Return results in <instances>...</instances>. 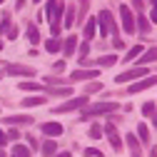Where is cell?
I'll return each instance as SVG.
<instances>
[{
	"label": "cell",
	"mask_w": 157,
	"mask_h": 157,
	"mask_svg": "<svg viewBox=\"0 0 157 157\" xmlns=\"http://www.w3.org/2000/svg\"><path fill=\"white\" fill-rule=\"evenodd\" d=\"M120 110V105L117 102H92V105H85L82 110H80V120L85 122V120H90V117H97V115H112V112H117Z\"/></svg>",
	"instance_id": "1"
},
{
	"label": "cell",
	"mask_w": 157,
	"mask_h": 157,
	"mask_svg": "<svg viewBox=\"0 0 157 157\" xmlns=\"http://www.w3.org/2000/svg\"><path fill=\"white\" fill-rule=\"evenodd\" d=\"M97 30H100L102 37H107L110 33H112V35L120 33L117 25H115V20H112V13H110V10H100V13H97Z\"/></svg>",
	"instance_id": "2"
},
{
	"label": "cell",
	"mask_w": 157,
	"mask_h": 157,
	"mask_svg": "<svg viewBox=\"0 0 157 157\" xmlns=\"http://www.w3.org/2000/svg\"><path fill=\"white\" fill-rule=\"evenodd\" d=\"M90 102V95H80V97H70V100H65L63 105L52 107L55 115H63V112H72V110H82L85 105Z\"/></svg>",
	"instance_id": "3"
},
{
	"label": "cell",
	"mask_w": 157,
	"mask_h": 157,
	"mask_svg": "<svg viewBox=\"0 0 157 157\" xmlns=\"http://www.w3.org/2000/svg\"><path fill=\"white\" fill-rule=\"evenodd\" d=\"M95 77H100V70H97V67H80V70H75L70 77H65V85L85 82V80H95Z\"/></svg>",
	"instance_id": "4"
},
{
	"label": "cell",
	"mask_w": 157,
	"mask_h": 157,
	"mask_svg": "<svg viewBox=\"0 0 157 157\" xmlns=\"http://www.w3.org/2000/svg\"><path fill=\"white\" fill-rule=\"evenodd\" d=\"M137 77H147V65H145V67L137 65V67H132V70H122L120 75L115 77V82H117V85H125V82H135Z\"/></svg>",
	"instance_id": "5"
},
{
	"label": "cell",
	"mask_w": 157,
	"mask_h": 157,
	"mask_svg": "<svg viewBox=\"0 0 157 157\" xmlns=\"http://www.w3.org/2000/svg\"><path fill=\"white\" fill-rule=\"evenodd\" d=\"M155 85H157V75H147L145 80H135V82H130L127 92H130V95H135V92H142V90H150V87H155Z\"/></svg>",
	"instance_id": "6"
},
{
	"label": "cell",
	"mask_w": 157,
	"mask_h": 157,
	"mask_svg": "<svg viewBox=\"0 0 157 157\" xmlns=\"http://www.w3.org/2000/svg\"><path fill=\"white\" fill-rule=\"evenodd\" d=\"M120 20H122V28H125V33H135V15H132V10H130V5H120Z\"/></svg>",
	"instance_id": "7"
},
{
	"label": "cell",
	"mask_w": 157,
	"mask_h": 157,
	"mask_svg": "<svg viewBox=\"0 0 157 157\" xmlns=\"http://www.w3.org/2000/svg\"><path fill=\"white\" fill-rule=\"evenodd\" d=\"M35 117H28V115H10V117H3V125L5 127H20V125H33Z\"/></svg>",
	"instance_id": "8"
},
{
	"label": "cell",
	"mask_w": 157,
	"mask_h": 157,
	"mask_svg": "<svg viewBox=\"0 0 157 157\" xmlns=\"http://www.w3.org/2000/svg\"><path fill=\"white\" fill-rule=\"evenodd\" d=\"M102 132L107 135V140H110L112 150H115V152H120V150H122V140H120V135L115 132V125H112V122H107V125L102 127Z\"/></svg>",
	"instance_id": "9"
},
{
	"label": "cell",
	"mask_w": 157,
	"mask_h": 157,
	"mask_svg": "<svg viewBox=\"0 0 157 157\" xmlns=\"http://www.w3.org/2000/svg\"><path fill=\"white\" fill-rule=\"evenodd\" d=\"M40 132H43L45 137H60V135L65 132V127H63L60 122H43V125H40Z\"/></svg>",
	"instance_id": "10"
},
{
	"label": "cell",
	"mask_w": 157,
	"mask_h": 157,
	"mask_svg": "<svg viewBox=\"0 0 157 157\" xmlns=\"http://www.w3.org/2000/svg\"><path fill=\"white\" fill-rule=\"evenodd\" d=\"M5 75H25V77H33L35 75V70L33 67H28V65H5Z\"/></svg>",
	"instance_id": "11"
},
{
	"label": "cell",
	"mask_w": 157,
	"mask_h": 157,
	"mask_svg": "<svg viewBox=\"0 0 157 157\" xmlns=\"http://www.w3.org/2000/svg\"><path fill=\"white\" fill-rule=\"evenodd\" d=\"M45 95H52V97H72V85H60V87H45Z\"/></svg>",
	"instance_id": "12"
},
{
	"label": "cell",
	"mask_w": 157,
	"mask_h": 157,
	"mask_svg": "<svg viewBox=\"0 0 157 157\" xmlns=\"http://www.w3.org/2000/svg\"><path fill=\"white\" fill-rule=\"evenodd\" d=\"M75 50H77V35H67L65 43H63V55L65 57H72Z\"/></svg>",
	"instance_id": "13"
},
{
	"label": "cell",
	"mask_w": 157,
	"mask_h": 157,
	"mask_svg": "<svg viewBox=\"0 0 157 157\" xmlns=\"http://www.w3.org/2000/svg\"><path fill=\"white\" fill-rule=\"evenodd\" d=\"M48 102V97L45 95H30V97H23V107H40V105H45Z\"/></svg>",
	"instance_id": "14"
},
{
	"label": "cell",
	"mask_w": 157,
	"mask_h": 157,
	"mask_svg": "<svg viewBox=\"0 0 157 157\" xmlns=\"http://www.w3.org/2000/svg\"><path fill=\"white\" fill-rule=\"evenodd\" d=\"M135 63H140L142 67H145V65H150V63H157V48H150V50H145V52H142V57H137Z\"/></svg>",
	"instance_id": "15"
},
{
	"label": "cell",
	"mask_w": 157,
	"mask_h": 157,
	"mask_svg": "<svg viewBox=\"0 0 157 157\" xmlns=\"http://www.w3.org/2000/svg\"><path fill=\"white\" fill-rule=\"evenodd\" d=\"M135 30H140L142 35H147V33H150V20L145 17V13H140V15L135 17Z\"/></svg>",
	"instance_id": "16"
},
{
	"label": "cell",
	"mask_w": 157,
	"mask_h": 157,
	"mask_svg": "<svg viewBox=\"0 0 157 157\" xmlns=\"http://www.w3.org/2000/svg\"><path fill=\"white\" fill-rule=\"evenodd\" d=\"M40 152H43V157H55V155H57V145H55V140H52V137L43 142Z\"/></svg>",
	"instance_id": "17"
},
{
	"label": "cell",
	"mask_w": 157,
	"mask_h": 157,
	"mask_svg": "<svg viewBox=\"0 0 157 157\" xmlns=\"http://www.w3.org/2000/svg\"><path fill=\"white\" fill-rule=\"evenodd\" d=\"M97 33V17H87V23H85V40H92Z\"/></svg>",
	"instance_id": "18"
},
{
	"label": "cell",
	"mask_w": 157,
	"mask_h": 157,
	"mask_svg": "<svg viewBox=\"0 0 157 157\" xmlns=\"http://www.w3.org/2000/svg\"><path fill=\"white\" fill-rule=\"evenodd\" d=\"M45 50L48 52H60L63 50V40H60V37H48V40H45Z\"/></svg>",
	"instance_id": "19"
},
{
	"label": "cell",
	"mask_w": 157,
	"mask_h": 157,
	"mask_svg": "<svg viewBox=\"0 0 157 157\" xmlns=\"http://www.w3.org/2000/svg\"><path fill=\"white\" fill-rule=\"evenodd\" d=\"M142 52H145V50H142V45H132V48L127 50V55H125V63H135Z\"/></svg>",
	"instance_id": "20"
},
{
	"label": "cell",
	"mask_w": 157,
	"mask_h": 157,
	"mask_svg": "<svg viewBox=\"0 0 157 157\" xmlns=\"http://www.w3.org/2000/svg\"><path fill=\"white\" fill-rule=\"evenodd\" d=\"M25 33H28V43H33V45H37V43H40V33H37L35 23H30V25L25 28Z\"/></svg>",
	"instance_id": "21"
},
{
	"label": "cell",
	"mask_w": 157,
	"mask_h": 157,
	"mask_svg": "<svg viewBox=\"0 0 157 157\" xmlns=\"http://www.w3.org/2000/svg\"><path fill=\"white\" fill-rule=\"evenodd\" d=\"M137 140L145 142V145H150V130H147V125H145V122L137 125Z\"/></svg>",
	"instance_id": "22"
},
{
	"label": "cell",
	"mask_w": 157,
	"mask_h": 157,
	"mask_svg": "<svg viewBox=\"0 0 157 157\" xmlns=\"http://www.w3.org/2000/svg\"><path fill=\"white\" fill-rule=\"evenodd\" d=\"M125 142L132 150V155H140V140H137V135H125Z\"/></svg>",
	"instance_id": "23"
},
{
	"label": "cell",
	"mask_w": 157,
	"mask_h": 157,
	"mask_svg": "<svg viewBox=\"0 0 157 157\" xmlns=\"http://www.w3.org/2000/svg\"><path fill=\"white\" fill-rule=\"evenodd\" d=\"M72 23H75V8L67 5V8H65V15H63V25H65V28H72Z\"/></svg>",
	"instance_id": "24"
},
{
	"label": "cell",
	"mask_w": 157,
	"mask_h": 157,
	"mask_svg": "<svg viewBox=\"0 0 157 157\" xmlns=\"http://www.w3.org/2000/svg\"><path fill=\"white\" fill-rule=\"evenodd\" d=\"M13 157H33V152H30V147H25V145L17 142V145L13 147Z\"/></svg>",
	"instance_id": "25"
},
{
	"label": "cell",
	"mask_w": 157,
	"mask_h": 157,
	"mask_svg": "<svg viewBox=\"0 0 157 157\" xmlns=\"http://www.w3.org/2000/svg\"><path fill=\"white\" fill-rule=\"evenodd\" d=\"M10 25H13V20H10V13H5V15H3V20H0V35H5V33L10 30Z\"/></svg>",
	"instance_id": "26"
},
{
	"label": "cell",
	"mask_w": 157,
	"mask_h": 157,
	"mask_svg": "<svg viewBox=\"0 0 157 157\" xmlns=\"http://www.w3.org/2000/svg\"><path fill=\"white\" fill-rule=\"evenodd\" d=\"M102 125H92L90 127V140H102Z\"/></svg>",
	"instance_id": "27"
},
{
	"label": "cell",
	"mask_w": 157,
	"mask_h": 157,
	"mask_svg": "<svg viewBox=\"0 0 157 157\" xmlns=\"http://www.w3.org/2000/svg\"><path fill=\"white\" fill-rule=\"evenodd\" d=\"M17 87H20V90H28V92H40V90H43L37 82H20Z\"/></svg>",
	"instance_id": "28"
},
{
	"label": "cell",
	"mask_w": 157,
	"mask_h": 157,
	"mask_svg": "<svg viewBox=\"0 0 157 157\" xmlns=\"http://www.w3.org/2000/svg\"><path fill=\"white\" fill-rule=\"evenodd\" d=\"M100 90H102V85H100V82H90V85L85 87V92H82V95H92V92H100Z\"/></svg>",
	"instance_id": "29"
},
{
	"label": "cell",
	"mask_w": 157,
	"mask_h": 157,
	"mask_svg": "<svg viewBox=\"0 0 157 157\" xmlns=\"http://www.w3.org/2000/svg\"><path fill=\"white\" fill-rule=\"evenodd\" d=\"M142 115H145V117H152V115H155V102H145V105H142Z\"/></svg>",
	"instance_id": "30"
},
{
	"label": "cell",
	"mask_w": 157,
	"mask_h": 157,
	"mask_svg": "<svg viewBox=\"0 0 157 157\" xmlns=\"http://www.w3.org/2000/svg\"><path fill=\"white\" fill-rule=\"evenodd\" d=\"M77 52H80V57H87V52H90V43L85 40L82 45H77Z\"/></svg>",
	"instance_id": "31"
},
{
	"label": "cell",
	"mask_w": 157,
	"mask_h": 157,
	"mask_svg": "<svg viewBox=\"0 0 157 157\" xmlns=\"http://www.w3.org/2000/svg\"><path fill=\"white\" fill-rule=\"evenodd\" d=\"M85 157H105L100 150H95V147H85Z\"/></svg>",
	"instance_id": "32"
},
{
	"label": "cell",
	"mask_w": 157,
	"mask_h": 157,
	"mask_svg": "<svg viewBox=\"0 0 157 157\" xmlns=\"http://www.w3.org/2000/svg\"><path fill=\"white\" fill-rule=\"evenodd\" d=\"M17 35H20L17 25H10V30H8V40H17Z\"/></svg>",
	"instance_id": "33"
},
{
	"label": "cell",
	"mask_w": 157,
	"mask_h": 157,
	"mask_svg": "<svg viewBox=\"0 0 157 157\" xmlns=\"http://www.w3.org/2000/svg\"><path fill=\"white\" fill-rule=\"evenodd\" d=\"M87 8H90V0H80V20L87 15Z\"/></svg>",
	"instance_id": "34"
},
{
	"label": "cell",
	"mask_w": 157,
	"mask_h": 157,
	"mask_svg": "<svg viewBox=\"0 0 157 157\" xmlns=\"http://www.w3.org/2000/svg\"><path fill=\"white\" fill-rule=\"evenodd\" d=\"M8 140H15V142H17V140H20V132H17L15 127H10V130H8Z\"/></svg>",
	"instance_id": "35"
},
{
	"label": "cell",
	"mask_w": 157,
	"mask_h": 157,
	"mask_svg": "<svg viewBox=\"0 0 157 157\" xmlns=\"http://www.w3.org/2000/svg\"><path fill=\"white\" fill-rule=\"evenodd\" d=\"M5 142H8V135H5L3 127H0V147H5Z\"/></svg>",
	"instance_id": "36"
},
{
	"label": "cell",
	"mask_w": 157,
	"mask_h": 157,
	"mask_svg": "<svg viewBox=\"0 0 157 157\" xmlns=\"http://www.w3.org/2000/svg\"><path fill=\"white\" fill-rule=\"evenodd\" d=\"M150 20H152V23H157V8H152V10H150Z\"/></svg>",
	"instance_id": "37"
},
{
	"label": "cell",
	"mask_w": 157,
	"mask_h": 157,
	"mask_svg": "<svg viewBox=\"0 0 157 157\" xmlns=\"http://www.w3.org/2000/svg\"><path fill=\"white\" fill-rule=\"evenodd\" d=\"M55 70H65V60H57L55 63Z\"/></svg>",
	"instance_id": "38"
},
{
	"label": "cell",
	"mask_w": 157,
	"mask_h": 157,
	"mask_svg": "<svg viewBox=\"0 0 157 157\" xmlns=\"http://www.w3.org/2000/svg\"><path fill=\"white\" fill-rule=\"evenodd\" d=\"M132 8H137V10H142V0H132Z\"/></svg>",
	"instance_id": "39"
},
{
	"label": "cell",
	"mask_w": 157,
	"mask_h": 157,
	"mask_svg": "<svg viewBox=\"0 0 157 157\" xmlns=\"http://www.w3.org/2000/svg\"><path fill=\"white\" fill-rule=\"evenodd\" d=\"M55 157H72V155H70V152H57Z\"/></svg>",
	"instance_id": "40"
},
{
	"label": "cell",
	"mask_w": 157,
	"mask_h": 157,
	"mask_svg": "<svg viewBox=\"0 0 157 157\" xmlns=\"http://www.w3.org/2000/svg\"><path fill=\"white\" fill-rule=\"evenodd\" d=\"M150 3H152V8H157V0H150Z\"/></svg>",
	"instance_id": "41"
},
{
	"label": "cell",
	"mask_w": 157,
	"mask_h": 157,
	"mask_svg": "<svg viewBox=\"0 0 157 157\" xmlns=\"http://www.w3.org/2000/svg\"><path fill=\"white\" fill-rule=\"evenodd\" d=\"M0 157H8V155H5V152H0Z\"/></svg>",
	"instance_id": "42"
},
{
	"label": "cell",
	"mask_w": 157,
	"mask_h": 157,
	"mask_svg": "<svg viewBox=\"0 0 157 157\" xmlns=\"http://www.w3.org/2000/svg\"><path fill=\"white\" fill-rule=\"evenodd\" d=\"M0 50H3V40H0Z\"/></svg>",
	"instance_id": "43"
},
{
	"label": "cell",
	"mask_w": 157,
	"mask_h": 157,
	"mask_svg": "<svg viewBox=\"0 0 157 157\" xmlns=\"http://www.w3.org/2000/svg\"><path fill=\"white\" fill-rule=\"evenodd\" d=\"M33 3H40V0H33Z\"/></svg>",
	"instance_id": "44"
},
{
	"label": "cell",
	"mask_w": 157,
	"mask_h": 157,
	"mask_svg": "<svg viewBox=\"0 0 157 157\" xmlns=\"http://www.w3.org/2000/svg\"><path fill=\"white\" fill-rule=\"evenodd\" d=\"M132 157H140V155H132Z\"/></svg>",
	"instance_id": "45"
},
{
	"label": "cell",
	"mask_w": 157,
	"mask_h": 157,
	"mask_svg": "<svg viewBox=\"0 0 157 157\" xmlns=\"http://www.w3.org/2000/svg\"><path fill=\"white\" fill-rule=\"evenodd\" d=\"M0 3H3V0H0Z\"/></svg>",
	"instance_id": "46"
}]
</instances>
